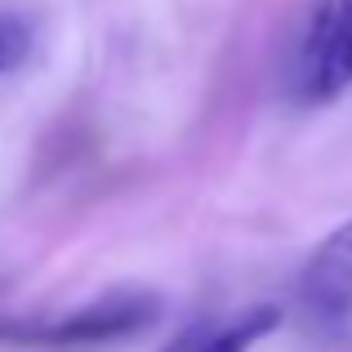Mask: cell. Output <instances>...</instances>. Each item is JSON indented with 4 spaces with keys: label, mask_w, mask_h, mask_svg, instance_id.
Returning <instances> with one entry per match:
<instances>
[{
    "label": "cell",
    "mask_w": 352,
    "mask_h": 352,
    "mask_svg": "<svg viewBox=\"0 0 352 352\" xmlns=\"http://www.w3.org/2000/svg\"><path fill=\"white\" fill-rule=\"evenodd\" d=\"M161 317V299L152 294H112V299L72 308L50 321H0L5 344H50V348H72V344H112L147 330Z\"/></svg>",
    "instance_id": "cell-1"
},
{
    "label": "cell",
    "mask_w": 352,
    "mask_h": 352,
    "mask_svg": "<svg viewBox=\"0 0 352 352\" xmlns=\"http://www.w3.org/2000/svg\"><path fill=\"white\" fill-rule=\"evenodd\" d=\"M352 85V0H312L299 41V94L326 103Z\"/></svg>",
    "instance_id": "cell-2"
},
{
    "label": "cell",
    "mask_w": 352,
    "mask_h": 352,
    "mask_svg": "<svg viewBox=\"0 0 352 352\" xmlns=\"http://www.w3.org/2000/svg\"><path fill=\"white\" fill-rule=\"evenodd\" d=\"M299 294L321 317H348L352 312V219L308 254L299 272Z\"/></svg>",
    "instance_id": "cell-3"
},
{
    "label": "cell",
    "mask_w": 352,
    "mask_h": 352,
    "mask_svg": "<svg viewBox=\"0 0 352 352\" xmlns=\"http://www.w3.org/2000/svg\"><path fill=\"white\" fill-rule=\"evenodd\" d=\"M276 326H281V312L276 308H245L228 321H201V326L183 330L165 352H250Z\"/></svg>",
    "instance_id": "cell-4"
},
{
    "label": "cell",
    "mask_w": 352,
    "mask_h": 352,
    "mask_svg": "<svg viewBox=\"0 0 352 352\" xmlns=\"http://www.w3.org/2000/svg\"><path fill=\"white\" fill-rule=\"evenodd\" d=\"M27 54H32V23L14 9H0V76L23 67Z\"/></svg>",
    "instance_id": "cell-5"
}]
</instances>
